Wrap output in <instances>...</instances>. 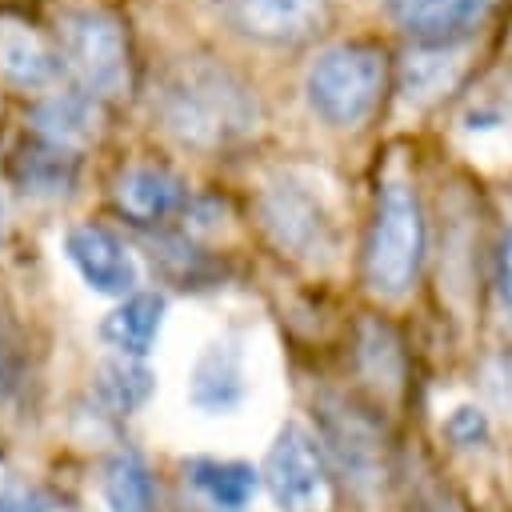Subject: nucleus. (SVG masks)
<instances>
[{
  "mask_svg": "<svg viewBox=\"0 0 512 512\" xmlns=\"http://www.w3.org/2000/svg\"><path fill=\"white\" fill-rule=\"evenodd\" d=\"M12 176L32 196H68L76 184V152H64L40 140L12 156Z\"/></svg>",
  "mask_w": 512,
  "mask_h": 512,
  "instance_id": "obj_16",
  "label": "nucleus"
},
{
  "mask_svg": "<svg viewBox=\"0 0 512 512\" xmlns=\"http://www.w3.org/2000/svg\"><path fill=\"white\" fill-rule=\"evenodd\" d=\"M104 500L112 512H156V484L136 452H116L104 464Z\"/></svg>",
  "mask_w": 512,
  "mask_h": 512,
  "instance_id": "obj_17",
  "label": "nucleus"
},
{
  "mask_svg": "<svg viewBox=\"0 0 512 512\" xmlns=\"http://www.w3.org/2000/svg\"><path fill=\"white\" fill-rule=\"evenodd\" d=\"M260 480H264V488L280 512H320L328 504L324 456L300 424L280 428L276 444L264 456Z\"/></svg>",
  "mask_w": 512,
  "mask_h": 512,
  "instance_id": "obj_5",
  "label": "nucleus"
},
{
  "mask_svg": "<svg viewBox=\"0 0 512 512\" xmlns=\"http://www.w3.org/2000/svg\"><path fill=\"white\" fill-rule=\"evenodd\" d=\"M60 60L72 72L76 88L96 100L120 96L132 76L128 32L100 8H80L60 20Z\"/></svg>",
  "mask_w": 512,
  "mask_h": 512,
  "instance_id": "obj_4",
  "label": "nucleus"
},
{
  "mask_svg": "<svg viewBox=\"0 0 512 512\" xmlns=\"http://www.w3.org/2000/svg\"><path fill=\"white\" fill-rule=\"evenodd\" d=\"M260 220L268 236L292 256L316 260L332 252V224L300 184H272L260 196Z\"/></svg>",
  "mask_w": 512,
  "mask_h": 512,
  "instance_id": "obj_7",
  "label": "nucleus"
},
{
  "mask_svg": "<svg viewBox=\"0 0 512 512\" xmlns=\"http://www.w3.org/2000/svg\"><path fill=\"white\" fill-rule=\"evenodd\" d=\"M496 0H388L392 20L424 44H456L484 24Z\"/></svg>",
  "mask_w": 512,
  "mask_h": 512,
  "instance_id": "obj_9",
  "label": "nucleus"
},
{
  "mask_svg": "<svg viewBox=\"0 0 512 512\" xmlns=\"http://www.w3.org/2000/svg\"><path fill=\"white\" fill-rule=\"evenodd\" d=\"M160 120L180 144L196 152H220L256 132L260 108L236 72L216 60L188 56L160 88Z\"/></svg>",
  "mask_w": 512,
  "mask_h": 512,
  "instance_id": "obj_1",
  "label": "nucleus"
},
{
  "mask_svg": "<svg viewBox=\"0 0 512 512\" xmlns=\"http://www.w3.org/2000/svg\"><path fill=\"white\" fill-rule=\"evenodd\" d=\"M388 84V60L376 44H336L308 68V104L332 128H356L372 116Z\"/></svg>",
  "mask_w": 512,
  "mask_h": 512,
  "instance_id": "obj_3",
  "label": "nucleus"
},
{
  "mask_svg": "<svg viewBox=\"0 0 512 512\" xmlns=\"http://www.w3.org/2000/svg\"><path fill=\"white\" fill-rule=\"evenodd\" d=\"M152 384L156 376L136 360V356H120V360H108L100 372H96V396L112 408V412H136L148 396H152Z\"/></svg>",
  "mask_w": 512,
  "mask_h": 512,
  "instance_id": "obj_18",
  "label": "nucleus"
},
{
  "mask_svg": "<svg viewBox=\"0 0 512 512\" xmlns=\"http://www.w3.org/2000/svg\"><path fill=\"white\" fill-rule=\"evenodd\" d=\"M28 120H32V132L44 144L64 148V152H80L100 128V100L80 92V88L52 92L28 112Z\"/></svg>",
  "mask_w": 512,
  "mask_h": 512,
  "instance_id": "obj_11",
  "label": "nucleus"
},
{
  "mask_svg": "<svg viewBox=\"0 0 512 512\" xmlns=\"http://www.w3.org/2000/svg\"><path fill=\"white\" fill-rule=\"evenodd\" d=\"M112 200L132 224H160L188 204V184L168 168L136 164V168H124L116 176Z\"/></svg>",
  "mask_w": 512,
  "mask_h": 512,
  "instance_id": "obj_10",
  "label": "nucleus"
},
{
  "mask_svg": "<svg viewBox=\"0 0 512 512\" xmlns=\"http://www.w3.org/2000/svg\"><path fill=\"white\" fill-rule=\"evenodd\" d=\"M496 284H500V300H504V308L512 312V232L504 236V248H500V272H496Z\"/></svg>",
  "mask_w": 512,
  "mask_h": 512,
  "instance_id": "obj_21",
  "label": "nucleus"
},
{
  "mask_svg": "<svg viewBox=\"0 0 512 512\" xmlns=\"http://www.w3.org/2000/svg\"><path fill=\"white\" fill-rule=\"evenodd\" d=\"M424 256V216L416 188L388 180L376 196V216L364 240V280L376 296H404L420 272Z\"/></svg>",
  "mask_w": 512,
  "mask_h": 512,
  "instance_id": "obj_2",
  "label": "nucleus"
},
{
  "mask_svg": "<svg viewBox=\"0 0 512 512\" xmlns=\"http://www.w3.org/2000/svg\"><path fill=\"white\" fill-rule=\"evenodd\" d=\"M220 20L256 44L296 48L328 28V0H212Z\"/></svg>",
  "mask_w": 512,
  "mask_h": 512,
  "instance_id": "obj_6",
  "label": "nucleus"
},
{
  "mask_svg": "<svg viewBox=\"0 0 512 512\" xmlns=\"http://www.w3.org/2000/svg\"><path fill=\"white\" fill-rule=\"evenodd\" d=\"M64 252L76 264V272L84 276V284L104 296H132L140 284V268H136L132 252L104 224H76L64 240Z\"/></svg>",
  "mask_w": 512,
  "mask_h": 512,
  "instance_id": "obj_8",
  "label": "nucleus"
},
{
  "mask_svg": "<svg viewBox=\"0 0 512 512\" xmlns=\"http://www.w3.org/2000/svg\"><path fill=\"white\" fill-rule=\"evenodd\" d=\"M4 224H8V212H4V196H0V240H4Z\"/></svg>",
  "mask_w": 512,
  "mask_h": 512,
  "instance_id": "obj_23",
  "label": "nucleus"
},
{
  "mask_svg": "<svg viewBox=\"0 0 512 512\" xmlns=\"http://www.w3.org/2000/svg\"><path fill=\"white\" fill-rule=\"evenodd\" d=\"M188 480L216 504L228 512H240L260 484V472L244 460H212V456H196L188 460Z\"/></svg>",
  "mask_w": 512,
  "mask_h": 512,
  "instance_id": "obj_15",
  "label": "nucleus"
},
{
  "mask_svg": "<svg viewBox=\"0 0 512 512\" xmlns=\"http://www.w3.org/2000/svg\"><path fill=\"white\" fill-rule=\"evenodd\" d=\"M12 388V348H8V336L0 332V396Z\"/></svg>",
  "mask_w": 512,
  "mask_h": 512,
  "instance_id": "obj_22",
  "label": "nucleus"
},
{
  "mask_svg": "<svg viewBox=\"0 0 512 512\" xmlns=\"http://www.w3.org/2000/svg\"><path fill=\"white\" fill-rule=\"evenodd\" d=\"M64 72L60 48L44 44L32 28L24 24H4L0 28V76L16 88H48Z\"/></svg>",
  "mask_w": 512,
  "mask_h": 512,
  "instance_id": "obj_14",
  "label": "nucleus"
},
{
  "mask_svg": "<svg viewBox=\"0 0 512 512\" xmlns=\"http://www.w3.org/2000/svg\"><path fill=\"white\" fill-rule=\"evenodd\" d=\"M444 432L456 440V444H476V440H484L488 436V420L480 416V408H456L452 416H448V424H444Z\"/></svg>",
  "mask_w": 512,
  "mask_h": 512,
  "instance_id": "obj_19",
  "label": "nucleus"
},
{
  "mask_svg": "<svg viewBox=\"0 0 512 512\" xmlns=\"http://www.w3.org/2000/svg\"><path fill=\"white\" fill-rule=\"evenodd\" d=\"M0 512H48V504H44L32 488L8 484V488L0 492Z\"/></svg>",
  "mask_w": 512,
  "mask_h": 512,
  "instance_id": "obj_20",
  "label": "nucleus"
},
{
  "mask_svg": "<svg viewBox=\"0 0 512 512\" xmlns=\"http://www.w3.org/2000/svg\"><path fill=\"white\" fill-rule=\"evenodd\" d=\"M164 296L160 292H132L124 296V304H116L104 320H100V340L108 348H116L120 356H148L156 344V332L164 324Z\"/></svg>",
  "mask_w": 512,
  "mask_h": 512,
  "instance_id": "obj_13",
  "label": "nucleus"
},
{
  "mask_svg": "<svg viewBox=\"0 0 512 512\" xmlns=\"http://www.w3.org/2000/svg\"><path fill=\"white\" fill-rule=\"evenodd\" d=\"M188 396L196 408L204 412H228L240 404L244 396V356L236 348V340H216L208 344L196 364H192V376H188Z\"/></svg>",
  "mask_w": 512,
  "mask_h": 512,
  "instance_id": "obj_12",
  "label": "nucleus"
}]
</instances>
